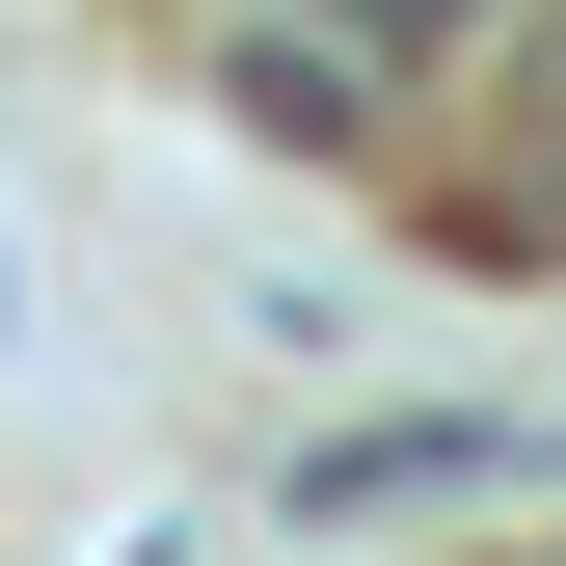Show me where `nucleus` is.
Wrapping results in <instances>:
<instances>
[{"instance_id":"f03ea898","label":"nucleus","mask_w":566,"mask_h":566,"mask_svg":"<svg viewBox=\"0 0 566 566\" xmlns=\"http://www.w3.org/2000/svg\"><path fill=\"white\" fill-rule=\"evenodd\" d=\"M189 82H217V135H270V163H378L405 135V54H350L324 0H189Z\"/></svg>"},{"instance_id":"7ed1b4c3","label":"nucleus","mask_w":566,"mask_h":566,"mask_svg":"<svg viewBox=\"0 0 566 566\" xmlns=\"http://www.w3.org/2000/svg\"><path fill=\"white\" fill-rule=\"evenodd\" d=\"M432 485H539V432H485V405H432V432H324L297 513H432Z\"/></svg>"},{"instance_id":"f257e3e1","label":"nucleus","mask_w":566,"mask_h":566,"mask_svg":"<svg viewBox=\"0 0 566 566\" xmlns=\"http://www.w3.org/2000/svg\"><path fill=\"white\" fill-rule=\"evenodd\" d=\"M432 217L485 270H566V0H485L459 28V135H432Z\"/></svg>"}]
</instances>
